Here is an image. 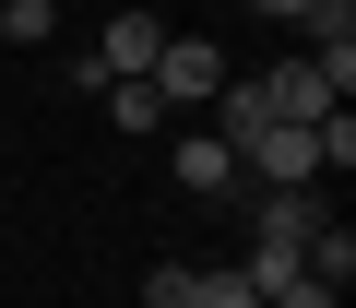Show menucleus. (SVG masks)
<instances>
[{"mask_svg": "<svg viewBox=\"0 0 356 308\" xmlns=\"http://www.w3.org/2000/svg\"><path fill=\"white\" fill-rule=\"evenodd\" d=\"M107 107H119V130H166V95L131 71V83H107Z\"/></svg>", "mask_w": 356, "mask_h": 308, "instance_id": "nucleus-6", "label": "nucleus"}, {"mask_svg": "<svg viewBox=\"0 0 356 308\" xmlns=\"http://www.w3.org/2000/svg\"><path fill=\"white\" fill-rule=\"evenodd\" d=\"M166 166H178V190H191V202H226V190H238V154H226L214 130H178Z\"/></svg>", "mask_w": 356, "mask_h": 308, "instance_id": "nucleus-3", "label": "nucleus"}, {"mask_svg": "<svg viewBox=\"0 0 356 308\" xmlns=\"http://www.w3.org/2000/svg\"><path fill=\"white\" fill-rule=\"evenodd\" d=\"M143 308H191V261H154L143 273Z\"/></svg>", "mask_w": 356, "mask_h": 308, "instance_id": "nucleus-7", "label": "nucleus"}, {"mask_svg": "<svg viewBox=\"0 0 356 308\" xmlns=\"http://www.w3.org/2000/svg\"><path fill=\"white\" fill-rule=\"evenodd\" d=\"M60 36V0H0V48H48Z\"/></svg>", "mask_w": 356, "mask_h": 308, "instance_id": "nucleus-5", "label": "nucleus"}, {"mask_svg": "<svg viewBox=\"0 0 356 308\" xmlns=\"http://www.w3.org/2000/svg\"><path fill=\"white\" fill-rule=\"evenodd\" d=\"M261 308H344V284H309V273H297V284H273Z\"/></svg>", "mask_w": 356, "mask_h": 308, "instance_id": "nucleus-8", "label": "nucleus"}, {"mask_svg": "<svg viewBox=\"0 0 356 308\" xmlns=\"http://www.w3.org/2000/svg\"><path fill=\"white\" fill-rule=\"evenodd\" d=\"M154 48H166V24H154V12H119V24L95 36V71H107V83H131V71H154Z\"/></svg>", "mask_w": 356, "mask_h": 308, "instance_id": "nucleus-4", "label": "nucleus"}, {"mask_svg": "<svg viewBox=\"0 0 356 308\" xmlns=\"http://www.w3.org/2000/svg\"><path fill=\"white\" fill-rule=\"evenodd\" d=\"M332 225V202H321V178H297V190H261V249H309Z\"/></svg>", "mask_w": 356, "mask_h": 308, "instance_id": "nucleus-2", "label": "nucleus"}, {"mask_svg": "<svg viewBox=\"0 0 356 308\" xmlns=\"http://www.w3.org/2000/svg\"><path fill=\"white\" fill-rule=\"evenodd\" d=\"M250 12H273V24H297V12H309V0H250Z\"/></svg>", "mask_w": 356, "mask_h": 308, "instance_id": "nucleus-9", "label": "nucleus"}, {"mask_svg": "<svg viewBox=\"0 0 356 308\" xmlns=\"http://www.w3.org/2000/svg\"><path fill=\"white\" fill-rule=\"evenodd\" d=\"M143 83L166 95V119H178V107H214V83H226V48H214V36H178V24H166V48H154V71H143Z\"/></svg>", "mask_w": 356, "mask_h": 308, "instance_id": "nucleus-1", "label": "nucleus"}]
</instances>
